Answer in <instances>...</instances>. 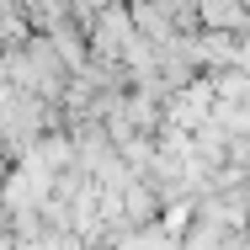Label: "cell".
<instances>
[{
  "mask_svg": "<svg viewBox=\"0 0 250 250\" xmlns=\"http://www.w3.org/2000/svg\"><path fill=\"white\" fill-rule=\"evenodd\" d=\"M192 16L208 32H245V0H192Z\"/></svg>",
  "mask_w": 250,
  "mask_h": 250,
  "instance_id": "cell-1",
  "label": "cell"
}]
</instances>
